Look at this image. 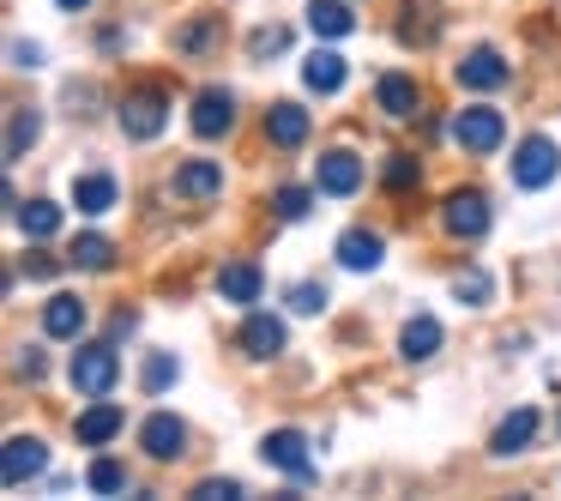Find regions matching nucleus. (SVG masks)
I'll return each instance as SVG.
<instances>
[{
  "label": "nucleus",
  "mask_w": 561,
  "mask_h": 501,
  "mask_svg": "<svg viewBox=\"0 0 561 501\" xmlns=\"http://www.w3.org/2000/svg\"><path fill=\"white\" fill-rule=\"evenodd\" d=\"M67 375H73L79 399H110L115 380H122V356H115V344H79Z\"/></svg>",
  "instance_id": "obj_1"
},
{
  "label": "nucleus",
  "mask_w": 561,
  "mask_h": 501,
  "mask_svg": "<svg viewBox=\"0 0 561 501\" xmlns=\"http://www.w3.org/2000/svg\"><path fill=\"white\" fill-rule=\"evenodd\" d=\"M501 139H507V122H501V110H489V103H471V110L453 115V146H459L465 158H489V151H501Z\"/></svg>",
  "instance_id": "obj_2"
},
{
  "label": "nucleus",
  "mask_w": 561,
  "mask_h": 501,
  "mask_svg": "<svg viewBox=\"0 0 561 501\" xmlns=\"http://www.w3.org/2000/svg\"><path fill=\"white\" fill-rule=\"evenodd\" d=\"M115 122H122L127 139H139V146H146V139H158L163 122H170V98H163L158 86H139V91H127V98H122Z\"/></svg>",
  "instance_id": "obj_3"
},
{
  "label": "nucleus",
  "mask_w": 561,
  "mask_h": 501,
  "mask_svg": "<svg viewBox=\"0 0 561 501\" xmlns=\"http://www.w3.org/2000/svg\"><path fill=\"white\" fill-rule=\"evenodd\" d=\"M440 230H447L453 242H477V236L489 230V194L483 187H453V194L440 200Z\"/></svg>",
  "instance_id": "obj_4"
},
{
  "label": "nucleus",
  "mask_w": 561,
  "mask_h": 501,
  "mask_svg": "<svg viewBox=\"0 0 561 501\" xmlns=\"http://www.w3.org/2000/svg\"><path fill=\"white\" fill-rule=\"evenodd\" d=\"M556 175H561L556 139H543V134L519 139V151H513V187H549Z\"/></svg>",
  "instance_id": "obj_5"
},
{
  "label": "nucleus",
  "mask_w": 561,
  "mask_h": 501,
  "mask_svg": "<svg viewBox=\"0 0 561 501\" xmlns=\"http://www.w3.org/2000/svg\"><path fill=\"white\" fill-rule=\"evenodd\" d=\"M49 471V447H43L37 435H13L7 441V453H0V483L7 489H25L31 477Z\"/></svg>",
  "instance_id": "obj_6"
},
{
  "label": "nucleus",
  "mask_w": 561,
  "mask_h": 501,
  "mask_svg": "<svg viewBox=\"0 0 561 501\" xmlns=\"http://www.w3.org/2000/svg\"><path fill=\"white\" fill-rule=\"evenodd\" d=\"M260 459L266 465H278V471H290V477H314V453H308V435L302 429H272L266 441H260Z\"/></svg>",
  "instance_id": "obj_7"
},
{
  "label": "nucleus",
  "mask_w": 561,
  "mask_h": 501,
  "mask_svg": "<svg viewBox=\"0 0 561 501\" xmlns=\"http://www.w3.org/2000/svg\"><path fill=\"white\" fill-rule=\"evenodd\" d=\"M170 194L175 200H187V206H206V200H218L224 194V170L211 158H187L182 170L170 175Z\"/></svg>",
  "instance_id": "obj_8"
},
{
  "label": "nucleus",
  "mask_w": 561,
  "mask_h": 501,
  "mask_svg": "<svg viewBox=\"0 0 561 501\" xmlns=\"http://www.w3.org/2000/svg\"><path fill=\"white\" fill-rule=\"evenodd\" d=\"M314 187H320V194H332V200H351L356 187H363V158H356V151H320Z\"/></svg>",
  "instance_id": "obj_9"
},
{
  "label": "nucleus",
  "mask_w": 561,
  "mask_h": 501,
  "mask_svg": "<svg viewBox=\"0 0 561 501\" xmlns=\"http://www.w3.org/2000/svg\"><path fill=\"white\" fill-rule=\"evenodd\" d=\"M139 447H146L151 459H182L187 453V423L175 411H151L146 423H139Z\"/></svg>",
  "instance_id": "obj_10"
},
{
  "label": "nucleus",
  "mask_w": 561,
  "mask_h": 501,
  "mask_svg": "<svg viewBox=\"0 0 561 501\" xmlns=\"http://www.w3.org/2000/svg\"><path fill=\"white\" fill-rule=\"evenodd\" d=\"M187 122H194V134L199 139H218V134H230L236 127V98L224 86H206L194 98V115H187Z\"/></svg>",
  "instance_id": "obj_11"
},
{
  "label": "nucleus",
  "mask_w": 561,
  "mask_h": 501,
  "mask_svg": "<svg viewBox=\"0 0 561 501\" xmlns=\"http://www.w3.org/2000/svg\"><path fill=\"white\" fill-rule=\"evenodd\" d=\"M453 79H459L465 91H501V86H507V79H513V67L501 61L495 49H471V55H465L459 67H453Z\"/></svg>",
  "instance_id": "obj_12"
},
{
  "label": "nucleus",
  "mask_w": 561,
  "mask_h": 501,
  "mask_svg": "<svg viewBox=\"0 0 561 501\" xmlns=\"http://www.w3.org/2000/svg\"><path fill=\"white\" fill-rule=\"evenodd\" d=\"M284 344H290V332H284V320L278 315H248L242 320V351L254 356V363H272V356H284Z\"/></svg>",
  "instance_id": "obj_13"
},
{
  "label": "nucleus",
  "mask_w": 561,
  "mask_h": 501,
  "mask_svg": "<svg viewBox=\"0 0 561 501\" xmlns=\"http://www.w3.org/2000/svg\"><path fill=\"white\" fill-rule=\"evenodd\" d=\"M392 31H399L404 49H428V43L440 37V7H435V0H404L399 25H392Z\"/></svg>",
  "instance_id": "obj_14"
},
{
  "label": "nucleus",
  "mask_w": 561,
  "mask_h": 501,
  "mask_svg": "<svg viewBox=\"0 0 561 501\" xmlns=\"http://www.w3.org/2000/svg\"><path fill=\"white\" fill-rule=\"evenodd\" d=\"M375 103L392 115V122H411V115L423 110V91H416L411 73H380L375 79Z\"/></svg>",
  "instance_id": "obj_15"
},
{
  "label": "nucleus",
  "mask_w": 561,
  "mask_h": 501,
  "mask_svg": "<svg viewBox=\"0 0 561 501\" xmlns=\"http://www.w3.org/2000/svg\"><path fill=\"white\" fill-rule=\"evenodd\" d=\"M332 254H339L344 272H380V260H387V242H380L375 230H344Z\"/></svg>",
  "instance_id": "obj_16"
},
{
  "label": "nucleus",
  "mask_w": 561,
  "mask_h": 501,
  "mask_svg": "<svg viewBox=\"0 0 561 501\" xmlns=\"http://www.w3.org/2000/svg\"><path fill=\"white\" fill-rule=\"evenodd\" d=\"M122 429H127V417H122V405H110V399H91V411H79V441H85V447H110Z\"/></svg>",
  "instance_id": "obj_17"
},
{
  "label": "nucleus",
  "mask_w": 561,
  "mask_h": 501,
  "mask_svg": "<svg viewBox=\"0 0 561 501\" xmlns=\"http://www.w3.org/2000/svg\"><path fill=\"white\" fill-rule=\"evenodd\" d=\"M85 303H79V296H67V291H55L49 303H43V332H49V339H79V332H85Z\"/></svg>",
  "instance_id": "obj_18"
},
{
  "label": "nucleus",
  "mask_w": 561,
  "mask_h": 501,
  "mask_svg": "<svg viewBox=\"0 0 561 501\" xmlns=\"http://www.w3.org/2000/svg\"><path fill=\"white\" fill-rule=\"evenodd\" d=\"M260 291H266V278H260L254 260H230V266L218 272V296H224V303H236V308L260 303Z\"/></svg>",
  "instance_id": "obj_19"
},
{
  "label": "nucleus",
  "mask_w": 561,
  "mask_h": 501,
  "mask_svg": "<svg viewBox=\"0 0 561 501\" xmlns=\"http://www.w3.org/2000/svg\"><path fill=\"white\" fill-rule=\"evenodd\" d=\"M440 339H447V332H440L435 315H411V320H404V332H399V356H404V363H428V356L440 351Z\"/></svg>",
  "instance_id": "obj_20"
},
{
  "label": "nucleus",
  "mask_w": 561,
  "mask_h": 501,
  "mask_svg": "<svg viewBox=\"0 0 561 501\" xmlns=\"http://www.w3.org/2000/svg\"><path fill=\"white\" fill-rule=\"evenodd\" d=\"M266 139L278 151L302 146V139H308V110H302V103H272V110H266Z\"/></svg>",
  "instance_id": "obj_21"
},
{
  "label": "nucleus",
  "mask_w": 561,
  "mask_h": 501,
  "mask_svg": "<svg viewBox=\"0 0 561 501\" xmlns=\"http://www.w3.org/2000/svg\"><path fill=\"white\" fill-rule=\"evenodd\" d=\"M344 73H351V67H344V55H339V49H314V55L302 61V86H308V91H320V98L344 91Z\"/></svg>",
  "instance_id": "obj_22"
},
{
  "label": "nucleus",
  "mask_w": 561,
  "mask_h": 501,
  "mask_svg": "<svg viewBox=\"0 0 561 501\" xmlns=\"http://www.w3.org/2000/svg\"><path fill=\"white\" fill-rule=\"evenodd\" d=\"M13 218H19V230H25L31 242H49V236H61V206H55V200H19Z\"/></svg>",
  "instance_id": "obj_23"
},
{
  "label": "nucleus",
  "mask_w": 561,
  "mask_h": 501,
  "mask_svg": "<svg viewBox=\"0 0 561 501\" xmlns=\"http://www.w3.org/2000/svg\"><path fill=\"white\" fill-rule=\"evenodd\" d=\"M115 194H122V187H115V175H73V206L85 212V218H103V212L115 206Z\"/></svg>",
  "instance_id": "obj_24"
},
{
  "label": "nucleus",
  "mask_w": 561,
  "mask_h": 501,
  "mask_svg": "<svg viewBox=\"0 0 561 501\" xmlns=\"http://www.w3.org/2000/svg\"><path fill=\"white\" fill-rule=\"evenodd\" d=\"M531 435H537V411L525 405V411H513V417H501V429H495V441H489V453H525L531 447Z\"/></svg>",
  "instance_id": "obj_25"
},
{
  "label": "nucleus",
  "mask_w": 561,
  "mask_h": 501,
  "mask_svg": "<svg viewBox=\"0 0 561 501\" xmlns=\"http://www.w3.org/2000/svg\"><path fill=\"white\" fill-rule=\"evenodd\" d=\"M308 31H314V37H351L356 13L344 0H308Z\"/></svg>",
  "instance_id": "obj_26"
},
{
  "label": "nucleus",
  "mask_w": 561,
  "mask_h": 501,
  "mask_svg": "<svg viewBox=\"0 0 561 501\" xmlns=\"http://www.w3.org/2000/svg\"><path fill=\"white\" fill-rule=\"evenodd\" d=\"M37 134H43V115L25 110V103H13V115H7V163L25 158V151L37 146Z\"/></svg>",
  "instance_id": "obj_27"
},
{
  "label": "nucleus",
  "mask_w": 561,
  "mask_h": 501,
  "mask_svg": "<svg viewBox=\"0 0 561 501\" xmlns=\"http://www.w3.org/2000/svg\"><path fill=\"white\" fill-rule=\"evenodd\" d=\"M175 375H182V363H175V351H151L146 356V368H139V387L158 399V392H170L175 387Z\"/></svg>",
  "instance_id": "obj_28"
},
{
  "label": "nucleus",
  "mask_w": 561,
  "mask_h": 501,
  "mask_svg": "<svg viewBox=\"0 0 561 501\" xmlns=\"http://www.w3.org/2000/svg\"><path fill=\"white\" fill-rule=\"evenodd\" d=\"M67 260H73L79 272H110L115 266V242H110V236H79Z\"/></svg>",
  "instance_id": "obj_29"
},
{
  "label": "nucleus",
  "mask_w": 561,
  "mask_h": 501,
  "mask_svg": "<svg viewBox=\"0 0 561 501\" xmlns=\"http://www.w3.org/2000/svg\"><path fill=\"white\" fill-rule=\"evenodd\" d=\"M272 212H278L284 224H302L308 212H314V187H278V194H272Z\"/></svg>",
  "instance_id": "obj_30"
},
{
  "label": "nucleus",
  "mask_w": 561,
  "mask_h": 501,
  "mask_svg": "<svg viewBox=\"0 0 561 501\" xmlns=\"http://www.w3.org/2000/svg\"><path fill=\"white\" fill-rule=\"evenodd\" d=\"M380 182H387L392 194H404V187H416V182H423V163H416L411 151H392V158H387V170H380Z\"/></svg>",
  "instance_id": "obj_31"
},
{
  "label": "nucleus",
  "mask_w": 561,
  "mask_h": 501,
  "mask_svg": "<svg viewBox=\"0 0 561 501\" xmlns=\"http://www.w3.org/2000/svg\"><path fill=\"white\" fill-rule=\"evenodd\" d=\"M453 296H459L465 308H489V296H495V284H489V272H459V278H453Z\"/></svg>",
  "instance_id": "obj_32"
},
{
  "label": "nucleus",
  "mask_w": 561,
  "mask_h": 501,
  "mask_svg": "<svg viewBox=\"0 0 561 501\" xmlns=\"http://www.w3.org/2000/svg\"><path fill=\"white\" fill-rule=\"evenodd\" d=\"M85 483L98 489V496H122V489H127V471H122V465H115V459H91Z\"/></svg>",
  "instance_id": "obj_33"
},
{
  "label": "nucleus",
  "mask_w": 561,
  "mask_h": 501,
  "mask_svg": "<svg viewBox=\"0 0 561 501\" xmlns=\"http://www.w3.org/2000/svg\"><path fill=\"white\" fill-rule=\"evenodd\" d=\"M290 49V31L284 25H260L254 37H248V55H254V61H266V55H284Z\"/></svg>",
  "instance_id": "obj_34"
},
{
  "label": "nucleus",
  "mask_w": 561,
  "mask_h": 501,
  "mask_svg": "<svg viewBox=\"0 0 561 501\" xmlns=\"http://www.w3.org/2000/svg\"><path fill=\"white\" fill-rule=\"evenodd\" d=\"M327 303H332L327 284H314V278H308V284H290V308H296V315H327Z\"/></svg>",
  "instance_id": "obj_35"
},
{
  "label": "nucleus",
  "mask_w": 561,
  "mask_h": 501,
  "mask_svg": "<svg viewBox=\"0 0 561 501\" xmlns=\"http://www.w3.org/2000/svg\"><path fill=\"white\" fill-rule=\"evenodd\" d=\"M211 31H218L211 19H194V25H182V31H175V49H182V55H199V49L211 43Z\"/></svg>",
  "instance_id": "obj_36"
},
{
  "label": "nucleus",
  "mask_w": 561,
  "mask_h": 501,
  "mask_svg": "<svg viewBox=\"0 0 561 501\" xmlns=\"http://www.w3.org/2000/svg\"><path fill=\"white\" fill-rule=\"evenodd\" d=\"M242 496V483H236V477H206V483L194 489V501H236Z\"/></svg>",
  "instance_id": "obj_37"
},
{
  "label": "nucleus",
  "mask_w": 561,
  "mask_h": 501,
  "mask_svg": "<svg viewBox=\"0 0 561 501\" xmlns=\"http://www.w3.org/2000/svg\"><path fill=\"white\" fill-rule=\"evenodd\" d=\"M49 375V356L37 351V344H25V351H19V380H43Z\"/></svg>",
  "instance_id": "obj_38"
},
{
  "label": "nucleus",
  "mask_w": 561,
  "mask_h": 501,
  "mask_svg": "<svg viewBox=\"0 0 561 501\" xmlns=\"http://www.w3.org/2000/svg\"><path fill=\"white\" fill-rule=\"evenodd\" d=\"M7 55H13V67H19V73H37V67H43V43H25V37H19Z\"/></svg>",
  "instance_id": "obj_39"
},
{
  "label": "nucleus",
  "mask_w": 561,
  "mask_h": 501,
  "mask_svg": "<svg viewBox=\"0 0 561 501\" xmlns=\"http://www.w3.org/2000/svg\"><path fill=\"white\" fill-rule=\"evenodd\" d=\"M25 272H31V278H55V260H49V254H31Z\"/></svg>",
  "instance_id": "obj_40"
},
{
  "label": "nucleus",
  "mask_w": 561,
  "mask_h": 501,
  "mask_svg": "<svg viewBox=\"0 0 561 501\" xmlns=\"http://www.w3.org/2000/svg\"><path fill=\"white\" fill-rule=\"evenodd\" d=\"M55 7H61V13H85L91 0H55Z\"/></svg>",
  "instance_id": "obj_41"
}]
</instances>
